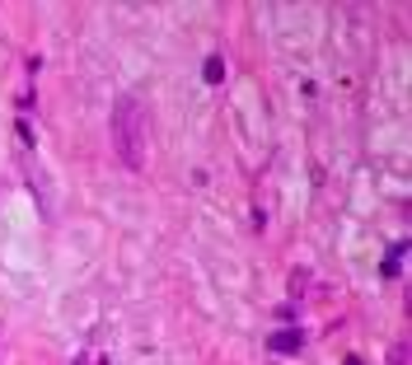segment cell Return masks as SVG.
<instances>
[{"mask_svg":"<svg viewBox=\"0 0 412 365\" xmlns=\"http://www.w3.org/2000/svg\"><path fill=\"white\" fill-rule=\"evenodd\" d=\"M394 365H408V351L403 347H394Z\"/></svg>","mask_w":412,"mask_h":365,"instance_id":"5b68a950","label":"cell"},{"mask_svg":"<svg viewBox=\"0 0 412 365\" xmlns=\"http://www.w3.org/2000/svg\"><path fill=\"white\" fill-rule=\"evenodd\" d=\"M403 253H408V244H394V248H389V258H384V276H398V267H403Z\"/></svg>","mask_w":412,"mask_h":365,"instance_id":"3957f363","label":"cell"},{"mask_svg":"<svg viewBox=\"0 0 412 365\" xmlns=\"http://www.w3.org/2000/svg\"><path fill=\"white\" fill-rule=\"evenodd\" d=\"M145 141H150V117L136 98H117L112 108V145H117V159L127 164L131 174L145 169Z\"/></svg>","mask_w":412,"mask_h":365,"instance_id":"6da1fadb","label":"cell"},{"mask_svg":"<svg viewBox=\"0 0 412 365\" xmlns=\"http://www.w3.org/2000/svg\"><path fill=\"white\" fill-rule=\"evenodd\" d=\"M267 351H281V356H295V351H304V333H300V328H277V333L267 337Z\"/></svg>","mask_w":412,"mask_h":365,"instance_id":"7a4b0ae2","label":"cell"},{"mask_svg":"<svg viewBox=\"0 0 412 365\" xmlns=\"http://www.w3.org/2000/svg\"><path fill=\"white\" fill-rule=\"evenodd\" d=\"M202 75H206V84H221V80H225V66H221V57H211V61L202 66Z\"/></svg>","mask_w":412,"mask_h":365,"instance_id":"277c9868","label":"cell"}]
</instances>
